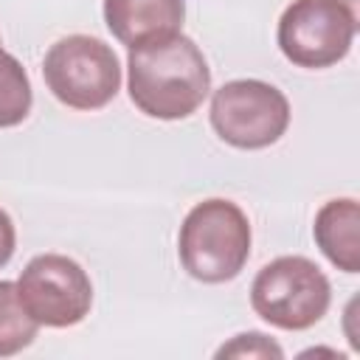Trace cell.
I'll return each mask as SVG.
<instances>
[{
	"instance_id": "obj_7",
	"label": "cell",
	"mask_w": 360,
	"mask_h": 360,
	"mask_svg": "<svg viewBox=\"0 0 360 360\" xmlns=\"http://www.w3.org/2000/svg\"><path fill=\"white\" fill-rule=\"evenodd\" d=\"M17 292L39 326L68 329L82 323L93 307V284L79 262L62 253L34 256L17 278Z\"/></svg>"
},
{
	"instance_id": "obj_4",
	"label": "cell",
	"mask_w": 360,
	"mask_h": 360,
	"mask_svg": "<svg viewBox=\"0 0 360 360\" xmlns=\"http://www.w3.org/2000/svg\"><path fill=\"white\" fill-rule=\"evenodd\" d=\"M42 76L53 98L70 110H101L121 90L115 51L87 34L56 39L42 59Z\"/></svg>"
},
{
	"instance_id": "obj_9",
	"label": "cell",
	"mask_w": 360,
	"mask_h": 360,
	"mask_svg": "<svg viewBox=\"0 0 360 360\" xmlns=\"http://www.w3.org/2000/svg\"><path fill=\"white\" fill-rule=\"evenodd\" d=\"M312 236L338 270L360 273V205L354 197L323 202L315 214Z\"/></svg>"
},
{
	"instance_id": "obj_3",
	"label": "cell",
	"mask_w": 360,
	"mask_h": 360,
	"mask_svg": "<svg viewBox=\"0 0 360 360\" xmlns=\"http://www.w3.org/2000/svg\"><path fill=\"white\" fill-rule=\"evenodd\" d=\"M332 304V284L307 256H278L250 284L253 312L276 329L301 332L315 326Z\"/></svg>"
},
{
	"instance_id": "obj_5",
	"label": "cell",
	"mask_w": 360,
	"mask_h": 360,
	"mask_svg": "<svg viewBox=\"0 0 360 360\" xmlns=\"http://www.w3.org/2000/svg\"><path fill=\"white\" fill-rule=\"evenodd\" d=\"M357 11L340 0H292L278 17V48L295 68L338 65L354 42Z\"/></svg>"
},
{
	"instance_id": "obj_2",
	"label": "cell",
	"mask_w": 360,
	"mask_h": 360,
	"mask_svg": "<svg viewBox=\"0 0 360 360\" xmlns=\"http://www.w3.org/2000/svg\"><path fill=\"white\" fill-rule=\"evenodd\" d=\"M177 253L188 276L205 284H222L242 273L250 256V222L245 211L222 197L197 202L177 236Z\"/></svg>"
},
{
	"instance_id": "obj_8",
	"label": "cell",
	"mask_w": 360,
	"mask_h": 360,
	"mask_svg": "<svg viewBox=\"0 0 360 360\" xmlns=\"http://www.w3.org/2000/svg\"><path fill=\"white\" fill-rule=\"evenodd\" d=\"M183 17V0H104V22L127 48L155 34L180 31Z\"/></svg>"
},
{
	"instance_id": "obj_12",
	"label": "cell",
	"mask_w": 360,
	"mask_h": 360,
	"mask_svg": "<svg viewBox=\"0 0 360 360\" xmlns=\"http://www.w3.org/2000/svg\"><path fill=\"white\" fill-rule=\"evenodd\" d=\"M217 357H284L281 346L276 340H270L262 332H245L236 335L231 343H222L217 349Z\"/></svg>"
},
{
	"instance_id": "obj_6",
	"label": "cell",
	"mask_w": 360,
	"mask_h": 360,
	"mask_svg": "<svg viewBox=\"0 0 360 360\" xmlns=\"http://www.w3.org/2000/svg\"><path fill=\"white\" fill-rule=\"evenodd\" d=\"M214 132L236 149H264L290 127L287 96L262 79L225 82L211 98Z\"/></svg>"
},
{
	"instance_id": "obj_1",
	"label": "cell",
	"mask_w": 360,
	"mask_h": 360,
	"mask_svg": "<svg viewBox=\"0 0 360 360\" xmlns=\"http://www.w3.org/2000/svg\"><path fill=\"white\" fill-rule=\"evenodd\" d=\"M129 101L149 118H188L211 90L202 51L180 31H166L129 45Z\"/></svg>"
},
{
	"instance_id": "obj_11",
	"label": "cell",
	"mask_w": 360,
	"mask_h": 360,
	"mask_svg": "<svg viewBox=\"0 0 360 360\" xmlns=\"http://www.w3.org/2000/svg\"><path fill=\"white\" fill-rule=\"evenodd\" d=\"M37 329L39 323L20 301L17 281H0V357L28 349L37 338Z\"/></svg>"
},
{
	"instance_id": "obj_13",
	"label": "cell",
	"mask_w": 360,
	"mask_h": 360,
	"mask_svg": "<svg viewBox=\"0 0 360 360\" xmlns=\"http://www.w3.org/2000/svg\"><path fill=\"white\" fill-rule=\"evenodd\" d=\"M14 248H17V231H14V222H11V217L0 208V267L8 264V259L14 256Z\"/></svg>"
},
{
	"instance_id": "obj_14",
	"label": "cell",
	"mask_w": 360,
	"mask_h": 360,
	"mask_svg": "<svg viewBox=\"0 0 360 360\" xmlns=\"http://www.w3.org/2000/svg\"><path fill=\"white\" fill-rule=\"evenodd\" d=\"M340 3H343V6H349L352 11H357V0H340Z\"/></svg>"
},
{
	"instance_id": "obj_10",
	"label": "cell",
	"mask_w": 360,
	"mask_h": 360,
	"mask_svg": "<svg viewBox=\"0 0 360 360\" xmlns=\"http://www.w3.org/2000/svg\"><path fill=\"white\" fill-rule=\"evenodd\" d=\"M34 104L31 82L25 68L14 53H8L0 42V129L17 127L28 118Z\"/></svg>"
}]
</instances>
